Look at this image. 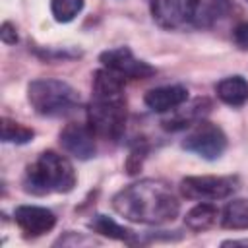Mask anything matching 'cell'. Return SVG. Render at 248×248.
I'll return each mask as SVG.
<instances>
[{
  "label": "cell",
  "mask_w": 248,
  "mask_h": 248,
  "mask_svg": "<svg viewBox=\"0 0 248 248\" xmlns=\"http://www.w3.org/2000/svg\"><path fill=\"white\" fill-rule=\"evenodd\" d=\"M112 207L128 221L163 225L176 219L180 202L165 180L145 178L116 192L112 198Z\"/></svg>",
  "instance_id": "cell-1"
},
{
  "label": "cell",
  "mask_w": 248,
  "mask_h": 248,
  "mask_svg": "<svg viewBox=\"0 0 248 248\" xmlns=\"http://www.w3.org/2000/svg\"><path fill=\"white\" fill-rule=\"evenodd\" d=\"M87 124L95 136L118 140L126 128L124 81L110 70H97L93 78V95L87 108Z\"/></svg>",
  "instance_id": "cell-2"
},
{
  "label": "cell",
  "mask_w": 248,
  "mask_h": 248,
  "mask_svg": "<svg viewBox=\"0 0 248 248\" xmlns=\"http://www.w3.org/2000/svg\"><path fill=\"white\" fill-rule=\"evenodd\" d=\"M76 186L72 163L56 151H43L25 170L23 188L29 194H66Z\"/></svg>",
  "instance_id": "cell-3"
},
{
  "label": "cell",
  "mask_w": 248,
  "mask_h": 248,
  "mask_svg": "<svg viewBox=\"0 0 248 248\" xmlns=\"http://www.w3.org/2000/svg\"><path fill=\"white\" fill-rule=\"evenodd\" d=\"M27 99L43 116H68L79 107V93L60 79H35L27 87Z\"/></svg>",
  "instance_id": "cell-4"
},
{
  "label": "cell",
  "mask_w": 248,
  "mask_h": 248,
  "mask_svg": "<svg viewBox=\"0 0 248 248\" xmlns=\"http://www.w3.org/2000/svg\"><path fill=\"white\" fill-rule=\"evenodd\" d=\"M238 190L234 176H186L180 182V194L188 200L215 202L232 196Z\"/></svg>",
  "instance_id": "cell-5"
},
{
  "label": "cell",
  "mask_w": 248,
  "mask_h": 248,
  "mask_svg": "<svg viewBox=\"0 0 248 248\" xmlns=\"http://www.w3.org/2000/svg\"><path fill=\"white\" fill-rule=\"evenodd\" d=\"M182 147L190 153L200 155L202 159L215 161L227 149V136L217 124H211L207 120H200L196 124V128L184 138Z\"/></svg>",
  "instance_id": "cell-6"
},
{
  "label": "cell",
  "mask_w": 248,
  "mask_h": 248,
  "mask_svg": "<svg viewBox=\"0 0 248 248\" xmlns=\"http://www.w3.org/2000/svg\"><path fill=\"white\" fill-rule=\"evenodd\" d=\"M153 19L165 29H178L196 19L202 0H147Z\"/></svg>",
  "instance_id": "cell-7"
},
{
  "label": "cell",
  "mask_w": 248,
  "mask_h": 248,
  "mask_svg": "<svg viewBox=\"0 0 248 248\" xmlns=\"http://www.w3.org/2000/svg\"><path fill=\"white\" fill-rule=\"evenodd\" d=\"M101 62L107 70H110L112 74H116L122 79H147L155 74V68L143 60L136 58L128 46L105 50L101 54Z\"/></svg>",
  "instance_id": "cell-8"
},
{
  "label": "cell",
  "mask_w": 248,
  "mask_h": 248,
  "mask_svg": "<svg viewBox=\"0 0 248 248\" xmlns=\"http://www.w3.org/2000/svg\"><path fill=\"white\" fill-rule=\"evenodd\" d=\"M60 145L74 155L76 159L87 161L95 155L97 145H95V132L89 128V124H68L62 132H60Z\"/></svg>",
  "instance_id": "cell-9"
},
{
  "label": "cell",
  "mask_w": 248,
  "mask_h": 248,
  "mask_svg": "<svg viewBox=\"0 0 248 248\" xmlns=\"http://www.w3.org/2000/svg\"><path fill=\"white\" fill-rule=\"evenodd\" d=\"M14 219L25 236H41L56 225V215L39 205H19L14 211Z\"/></svg>",
  "instance_id": "cell-10"
},
{
  "label": "cell",
  "mask_w": 248,
  "mask_h": 248,
  "mask_svg": "<svg viewBox=\"0 0 248 248\" xmlns=\"http://www.w3.org/2000/svg\"><path fill=\"white\" fill-rule=\"evenodd\" d=\"M188 99V89L184 85H163L149 89L143 97L145 105L155 112H169L184 105Z\"/></svg>",
  "instance_id": "cell-11"
},
{
  "label": "cell",
  "mask_w": 248,
  "mask_h": 248,
  "mask_svg": "<svg viewBox=\"0 0 248 248\" xmlns=\"http://www.w3.org/2000/svg\"><path fill=\"white\" fill-rule=\"evenodd\" d=\"M209 101L207 99H196L194 103H190L188 107H178L174 108L172 116L163 120V128L165 130H170V132H176V130H184L192 124H198L200 120H203V114L209 112Z\"/></svg>",
  "instance_id": "cell-12"
},
{
  "label": "cell",
  "mask_w": 248,
  "mask_h": 248,
  "mask_svg": "<svg viewBox=\"0 0 248 248\" xmlns=\"http://www.w3.org/2000/svg\"><path fill=\"white\" fill-rule=\"evenodd\" d=\"M217 97L231 107H242L248 101V81L242 76H231L215 85Z\"/></svg>",
  "instance_id": "cell-13"
},
{
  "label": "cell",
  "mask_w": 248,
  "mask_h": 248,
  "mask_svg": "<svg viewBox=\"0 0 248 248\" xmlns=\"http://www.w3.org/2000/svg\"><path fill=\"white\" fill-rule=\"evenodd\" d=\"M217 217H219V209L213 205V203H198L196 207H192L186 217H184V225L190 229V231H207L211 229L215 223H217Z\"/></svg>",
  "instance_id": "cell-14"
},
{
  "label": "cell",
  "mask_w": 248,
  "mask_h": 248,
  "mask_svg": "<svg viewBox=\"0 0 248 248\" xmlns=\"http://www.w3.org/2000/svg\"><path fill=\"white\" fill-rule=\"evenodd\" d=\"M89 227L95 232L103 234V236H108V238H114V240H122L126 244H136L138 242L136 234L130 229H124L122 225H118L116 221H112L107 215H95V219L89 223Z\"/></svg>",
  "instance_id": "cell-15"
},
{
  "label": "cell",
  "mask_w": 248,
  "mask_h": 248,
  "mask_svg": "<svg viewBox=\"0 0 248 248\" xmlns=\"http://www.w3.org/2000/svg\"><path fill=\"white\" fill-rule=\"evenodd\" d=\"M221 225L232 231L248 229V200L229 202L221 213Z\"/></svg>",
  "instance_id": "cell-16"
},
{
  "label": "cell",
  "mask_w": 248,
  "mask_h": 248,
  "mask_svg": "<svg viewBox=\"0 0 248 248\" xmlns=\"http://www.w3.org/2000/svg\"><path fill=\"white\" fill-rule=\"evenodd\" d=\"M231 12V0H209V4L203 10H198L196 23L198 25H213L217 19L225 17Z\"/></svg>",
  "instance_id": "cell-17"
},
{
  "label": "cell",
  "mask_w": 248,
  "mask_h": 248,
  "mask_svg": "<svg viewBox=\"0 0 248 248\" xmlns=\"http://www.w3.org/2000/svg\"><path fill=\"white\" fill-rule=\"evenodd\" d=\"M2 141L4 143H27L35 132L16 120H10V118H2Z\"/></svg>",
  "instance_id": "cell-18"
},
{
  "label": "cell",
  "mask_w": 248,
  "mask_h": 248,
  "mask_svg": "<svg viewBox=\"0 0 248 248\" xmlns=\"http://www.w3.org/2000/svg\"><path fill=\"white\" fill-rule=\"evenodd\" d=\"M83 10V0H50V12L56 21L68 23Z\"/></svg>",
  "instance_id": "cell-19"
},
{
  "label": "cell",
  "mask_w": 248,
  "mask_h": 248,
  "mask_svg": "<svg viewBox=\"0 0 248 248\" xmlns=\"http://www.w3.org/2000/svg\"><path fill=\"white\" fill-rule=\"evenodd\" d=\"M145 155H147V147H145V145H136V147L130 151L128 161H126V170H128V174H136V172L141 169Z\"/></svg>",
  "instance_id": "cell-20"
},
{
  "label": "cell",
  "mask_w": 248,
  "mask_h": 248,
  "mask_svg": "<svg viewBox=\"0 0 248 248\" xmlns=\"http://www.w3.org/2000/svg\"><path fill=\"white\" fill-rule=\"evenodd\" d=\"M232 39H234V43H236L238 48L248 50V19L242 21V23H238V25L234 27V31H232Z\"/></svg>",
  "instance_id": "cell-21"
},
{
  "label": "cell",
  "mask_w": 248,
  "mask_h": 248,
  "mask_svg": "<svg viewBox=\"0 0 248 248\" xmlns=\"http://www.w3.org/2000/svg\"><path fill=\"white\" fill-rule=\"evenodd\" d=\"M0 39L6 43V45H16L17 43V33H16V29H14V25L12 23H2V27H0Z\"/></svg>",
  "instance_id": "cell-22"
},
{
  "label": "cell",
  "mask_w": 248,
  "mask_h": 248,
  "mask_svg": "<svg viewBox=\"0 0 248 248\" xmlns=\"http://www.w3.org/2000/svg\"><path fill=\"white\" fill-rule=\"evenodd\" d=\"M223 246H248V240H227Z\"/></svg>",
  "instance_id": "cell-23"
},
{
  "label": "cell",
  "mask_w": 248,
  "mask_h": 248,
  "mask_svg": "<svg viewBox=\"0 0 248 248\" xmlns=\"http://www.w3.org/2000/svg\"><path fill=\"white\" fill-rule=\"evenodd\" d=\"M246 2H248V0H246Z\"/></svg>",
  "instance_id": "cell-24"
}]
</instances>
